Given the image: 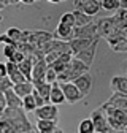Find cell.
Here are the masks:
<instances>
[{
  "mask_svg": "<svg viewBox=\"0 0 127 133\" xmlns=\"http://www.w3.org/2000/svg\"><path fill=\"white\" fill-rule=\"evenodd\" d=\"M73 37L75 38H89V40L99 38L97 25H95V22H92V24H87L83 27H73Z\"/></svg>",
  "mask_w": 127,
  "mask_h": 133,
  "instance_id": "52a82bcc",
  "label": "cell"
},
{
  "mask_svg": "<svg viewBox=\"0 0 127 133\" xmlns=\"http://www.w3.org/2000/svg\"><path fill=\"white\" fill-rule=\"evenodd\" d=\"M13 89V82L8 79V76H3V78H0V92L5 94L7 90Z\"/></svg>",
  "mask_w": 127,
  "mask_h": 133,
  "instance_id": "83f0119b",
  "label": "cell"
},
{
  "mask_svg": "<svg viewBox=\"0 0 127 133\" xmlns=\"http://www.w3.org/2000/svg\"><path fill=\"white\" fill-rule=\"evenodd\" d=\"M24 59H26V56H24L21 51H16V52H14V54H13V56H11L8 60H10L11 63H14V65H18V63H21Z\"/></svg>",
  "mask_w": 127,
  "mask_h": 133,
  "instance_id": "f1b7e54d",
  "label": "cell"
},
{
  "mask_svg": "<svg viewBox=\"0 0 127 133\" xmlns=\"http://www.w3.org/2000/svg\"><path fill=\"white\" fill-rule=\"evenodd\" d=\"M32 66H34V63H32L29 59H24L21 63H18V70L22 73V76L26 78V81H30V76H32Z\"/></svg>",
  "mask_w": 127,
  "mask_h": 133,
  "instance_id": "ffe728a7",
  "label": "cell"
},
{
  "mask_svg": "<svg viewBox=\"0 0 127 133\" xmlns=\"http://www.w3.org/2000/svg\"><path fill=\"white\" fill-rule=\"evenodd\" d=\"M72 57H73L72 54H62V56H60V57H59V59H57V60H56V62L51 65V68H53V70H54L57 75H59V73H62L63 70L67 68V65L70 63Z\"/></svg>",
  "mask_w": 127,
  "mask_h": 133,
  "instance_id": "e0dca14e",
  "label": "cell"
},
{
  "mask_svg": "<svg viewBox=\"0 0 127 133\" xmlns=\"http://www.w3.org/2000/svg\"><path fill=\"white\" fill-rule=\"evenodd\" d=\"M121 8L122 10H127V0H121Z\"/></svg>",
  "mask_w": 127,
  "mask_h": 133,
  "instance_id": "e575fe53",
  "label": "cell"
},
{
  "mask_svg": "<svg viewBox=\"0 0 127 133\" xmlns=\"http://www.w3.org/2000/svg\"><path fill=\"white\" fill-rule=\"evenodd\" d=\"M54 37H53V33H49V32H45V30H35V32H30V37H29V44H32V46H35V44H38V46H41V44H45V43H48V41H51Z\"/></svg>",
  "mask_w": 127,
  "mask_h": 133,
  "instance_id": "ba28073f",
  "label": "cell"
},
{
  "mask_svg": "<svg viewBox=\"0 0 127 133\" xmlns=\"http://www.w3.org/2000/svg\"><path fill=\"white\" fill-rule=\"evenodd\" d=\"M32 95H34V98H35V105H37V108H40V106H43V105H46V102H45V100L34 90V92H32Z\"/></svg>",
  "mask_w": 127,
  "mask_h": 133,
  "instance_id": "1f68e13d",
  "label": "cell"
},
{
  "mask_svg": "<svg viewBox=\"0 0 127 133\" xmlns=\"http://www.w3.org/2000/svg\"><path fill=\"white\" fill-rule=\"evenodd\" d=\"M0 44H5V46H7V44H14V43L3 33V35H0Z\"/></svg>",
  "mask_w": 127,
  "mask_h": 133,
  "instance_id": "d6a6232c",
  "label": "cell"
},
{
  "mask_svg": "<svg viewBox=\"0 0 127 133\" xmlns=\"http://www.w3.org/2000/svg\"><path fill=\"white\" fill-rule=\"evenodd\" d=\"M16 51H18V49H16V44H7V46L3 48V56H5L7 59H10Z\"/></svg>",
  "mask_w": 127,
  "mask_h": 133,
  "instance_id": "f546056e",
  "label": "cell"
},
{
  "mask_svg": "<svg viewBox=\"0 0 127 133\" xmlns=\"http://www.w3.org/2000/svg\"><path fill=\"white\" fill-rule=\"evenodd\" d=\"M100 8L106 11H118L121 8V0H100Z\"/></svg>",
  "mask_w": 127,
  "mask_h": 133,
  "instance_id": "603a6c76",
  "label": "cell"
},
{
  "mask_svg": "<svg viewBox=\"0 0 127 133\" xmlns=\"http://www.w3.org/2000/svg\"><path fill=\"white\" fill-rule=\"evenodd\" d=\"M94 124V130L95 133H113V128H111L108 119H106V114L103 111V108H97L95 111H92V116L89 117Z\"/></svg>",
  "mask_w": 127,
  "mask_h": 133,
  "instance_id": "7a4b0ae2",
  "label": "cell"
},
{
  "mask_svg": "<svg viewBox=\"0 0 127 133\" xmlns=\"http://www.w3.org/2000/svg\"><path fill=\"white\" fill-rule=\"evenodd\" d=\"M34 112L37 116V121H53V122H57V117H59L57 106H54L51 103H46V105L37 108Z\"/></svg>",
  "mask_w": 127,
  "mask_h": 133,
  "instance_id": "277c9868",
  "label": "cell"
},
{
  "mask_svg": "<svg viewBox=\"0 0 127 133\" xmlns=\"http://www.w3.org/2000/svg\"><path fill=\"white\" fill-rule=\"evenodd\" d=\"M125 70H127V63H125Z\"/></svg>",
  "mask_w": 127,
  "mask_h": 133,
  "instance_id": "8d00e7d4",
  "label": "cell"
},
{
  "mask_svg": "<svg viewBox=\"0 0 127 133\" xmlns=\"http://www.w3.org/2000/svg\"><path fill=\"white\" fill-rule=\"evenodd\" d=\"M56 38L60 40V41H65L68 43L70 40H73V27H68V25H63V24H59L57 29H56Z\"/></svg>",
  "mask_w": 127,
  "mask_h": 133,
  "instance_id": "4fadbf2b",
  "label": "cell"
},
{
  "mask_svg": "<svg viewBox=\"0 0 127 133\" xmlns=\"http://www.w3.org/2000/svg\"><path fill=\"white\" fill-rule=\"evenodd\" d=\"M65 102V98H63V94L59 87V82H54V84H51V90H49V97H48V103H51L54 106L60 105Z\"/></svg>",
  "mask_w": 127,
  "mask_h": 133,
  "instance_id": "7c38bea8",
  "label": "cell"
},
{
  "mask_svg": "<svg viewBox=\"0 0 127 133\" xmlns=\"http://www.w3.org/2000/svg\"><path fill=\"white\" fill-rule=\"evenodd\" d=\"M3 95H5V100H7V108L8 109H21V106H22V98H19L18 95H16L13 92V89L7 90Z\"/></svg>",
  "mask_w": 127,
  "mask_h": 133,
  "instance_id": "5bb4252c",
  "label": "cell"
},
{
  "mask_svg": "<svg viewBox=\"0 0 127 133\" xmlns=\"http://www.w3.org/2000/svg\"><path fill=\"white\" fill-rule=\"evenodd\" d=\"M59 24H63V25H68V27H75V18L72 13H63L60 16V21Z\"/></svg>",
  "mask_w": 127,
  "mask_h": 133,
  "instance_id": "4316f807",
  "label": "cell"
},
{
  "mask_svg": "<svg viewBox=\"0 0 127 133\" xmlns=\"http://www.w3.org/2000/svg\"><path fill=\"white\" fill-rule=\"evenodd\" d=\"M34 90L45 100V102L48 103V97H49V90H51V84H48V82L41 81V82H37V84H34Z\"/></svg>",
  "mask_w": 127,
  "mask_h": 133,
  "instance_id": "d6986e66",
  "label": "cell"
},
{
  "mask_svg": "<svg viewBox=\"0 0 127 133\" xmlns=\"http://www.w3.org/2000/svg\"><path fill=\"white\" fill-rule=\"evenodd\" d=\"M46 68H48V65H46V62L43 59L34 63V66H32V76H30V82H32V84H37V82L45 81Z\"/></svg>",
  "mask_w": 127,
  "mask_h": 133,
  "instance_id": "9c48e42d",
  "label": "cell"
},
{
  "mask_svg": "<svg viewBox=\"0 0 127 133\" xmlns=\"http://www.w3.org/2000/svg\"><path fill=\"white\" fill-rule=\"evenodd\" d=\"M5 111H7V100H5V95L0 92V117L3 116Z\"/></svg>",
  "mask_w": 127,
  "mask_h": 133,
  "instance_id": "4dcf8cb0",
  "label": "cell"
},
{
  "mask_svg": "<svg viewBox=\"0 0 127 133\" xmlns=\"http://www.w3.org/2000/svg\"><path fill=\"white\" fill-rule=\"evenodd\" d=\"M62 94H63V98H65L67 103H78L79 100H83V95L79 94V90L73 86V82H62V84H59Z\"/></svg>",
  "mask_w": 127,
  "mask_h": 133,
  "instance_id": "5b68a950",
  "label": "cell"
},
{
  "mask_svg": "<svg viewBox=\"0 0 127 133\" xmlns=\"http://www.w3.org/2000/svg\"><path fill=\"white\" fill-rule=\"evenodd\" d=\"M13 92L19 98H24L26 95H30L32 92H34V84H32L30 81H24V82H19V84H14L13 86Z\"/></svg>",
  "mask_w": 127,
  "mask_h": 133,
  "instance_id": "2e32d148",
  "label": "cell"
},
{
  "mask_svg": "<svg viewBox=\"0 0 127 133\" xmlns=\"http://www.w3.org/2000/svg\"><path fill=\"white\" fill-rule=\"evenodd\" d=\"M78 133H95V130H94V124H92V121L87 117V119H83L81 122H79V125H78Z\"/></svg>",
  "mask_w": 127,
  "mask_h": 133,
  "instance_id": "cb8c5ba5",
  "label": "cell"
},
{
  "mask_svg": "<svg viewBox=\"0 0 127 133\" xmlns=\"http://www.w3.org/2000/svg\"><path fill=\"white\" fill-rule=\"evenodd\" d=\"M7 76H8V79L13 82V86L26 81V78L22 76V73L18 70V65H14V63H11V62L7 63Z\"/></svg>",
  "mask_w": 127,
  "mask_h": 133,
  "instance_id": "30bf717a",
  "label": "cell"
},
{
  "mask_svg": "<svg viewBox=\"0 0 127 133\" xmlns=\"http://www.w3.org/2000/svg\"><path fill=\"white\" fill-rule=\"evenodd\" d=\"M21 109L24 111V112H34L35 109H37V105H35V98H34V95H26L24 98H22V106H21Z\"/></svg>",
  "mask_w": 127,
  "mask_h": 133,
  "instance_id": "7402d4cb",
  "label": "cell"
},
{
  "mask_svg": "<svg viewBox=\"0 0 127 133\" xmlns=\"http://www.w3.org/2000/svg\"><path fill=\"white\" fill-rule=\"evenodd\" d=\"M5 35L16 44V43H19V40H21V35H22V30H19L18 27H10L8 30H7V33Z\"/></svg>",
  "mask_w": 127,
  "mask_h": 133,
  "instance_id": "d4e9b609",
  "label": "cell"
},
{
  "mask_svg": "<svg viewBox=\"0 0 127 133\" xmlns=\"http://www.w3.org/2000/svg\"><path fill=\"white\" fill-rule=\"evenodd\" d=\"M111 89L115 90V94L127 95V78L125 76H115L111 79Z\"/></svg>",
  "mask_w": 127,
  "mask_h": 133,
  "instance_id": "9a60e30c",
  "label": "cell"
},
{
  "mask_svg": "<svg viewBox=\"0 0 127 133\" xmlns=\"http://www.w3.org/2000/svg\"><path fill=\"white\" fill-rule=\"evenodd\" d=\"M73 86L79 90V94L83 95V98L87 97L89 92H91V89H92V75L87 71V73H84V75H81V76H78V78L73 81Z\"/></svg>",
  "mask_w": 127,
  "mask_h": 133,
  "instance_id": "8992f818",
  "label": "cell"
},
{
  "mask_svg": "<svg viewBox=\"0 0 127 133\" xmlns=\"http://www.w3.org/2000/svg\"><path fill=\"white\" fill-rule=\"evenodd\" d=\"M95 40H97V38H95ZM92 41H94V40H89V38H73V40H70V41H68V48H70L72 56H75V54H78L79 51L86 49Z\"/></svg>",
  "mask_w": 127,
  "mask_h": 133,
  "instance_id": "8fae6325",
  "label": "cell"
},
{
  "mask_svg": "<svg viewBox=\"0 0 127 133\" xmlns=\"http://www.w3.org/2000/svg\"><path fill=\"white\" fill-rule=\"evenodd\" d=\"M45 82H48V84H54V82H57V73L51 68V66H48L46 71H45Z\"/></svg>",
  "mask_w": 127,
  "mask_h": 133,
  "instance_id": "484cf974",
  "label": "cell"
},
{
  "mask_svg": "<svg viewBox=\"0 0 127 133\" xmlns=\"http://www.w3.org/2000/svg\"><path fill=\"white\" fill-rule=\"evenodd\" d=\"M72 14L75 18V27H83V25L92 24V18L87 16L86 13H83L81 10H75V11H72Z\"/></svg>",
  "mask_w": 127,
  "mask_h": 133,
  "instance_id": "ac0fdd59",
  "label": "cell"
},
{
  "mask_svg": "<svg viewBox=\"0 0 127 133\" xmlns=\"http://www.w3.org/2000/svg\"><path fill=\"white\" fill-rule=\"evenodd\" d=\"M48 2H51V3H60L62 0H48Z\"/></svg>",
  "mask_w": 127,
  "mask_h": 133,
  "instance_id": "d590c367",
  "label": "cell"
},
{
  "mask_svg": "<svg viewBox=\"0 0 127 133\" xmlns=\"http://www.w3.org/2000/svg\"><path fill=\"white\" fill-rule=\"evenodd\" d=\"M87 71H89V66H86L83 62H79V60L72 57L70 63L67 65V68L57 75V82L59 84H62V82H73L78 76H81Z\"/></svg>",
  "mask_w": 127,
  "mask_h": 133,
  "instance_id": "6da1fadb",
  "label": "cell"
},
{
  "mask_svg": "<svg viewBox=\"0 0 127 133\" xmlns=\"http://www.w3.org/2000/svg\"><path fill=\"white\" fill-rule=\"evenodd\" d=\"M3 76H7V63L0 62V78H3Z\"/></svg>",
  "mask_w": 127,
  "mask_h": 133,
  "instance_id": "836d02e7",
  "label": "cell"
},
{
  "mask_svg": "<svg viewBox=\"0 0 127 133\" xmlns=\"http://www.w3.org/2000/svg\"><path fill=\"white\" fill-rule=\"evenodd\" d=\"M97 46H99V38L94 40L86 49H83V51H79L78 54H75L73 59L83 62L86 66H89V68H91V65L94 63V59H95V52H97Z\"/></svg>",
  "mask_w": 127,
  "mask_h": 133,
  "instance_id": "3957f363",
  "label": "cell"
},
{
  "mask_svg": "<svg viewBox=\"0 0 127 133\" xmlns=\"http://www.w3.org/2000/svg\"><path fill=\"white\" fill-rule=\"evenodd\" d=\"M56 124L57 122H53V121H37V131L38 133H51L54 128H57Z\"/></svg>",
  "mask_w": 127,
  "mask_h": 133,
  "instance_id": "44dd1931",
  "label": "cell"
}]
</instances>
